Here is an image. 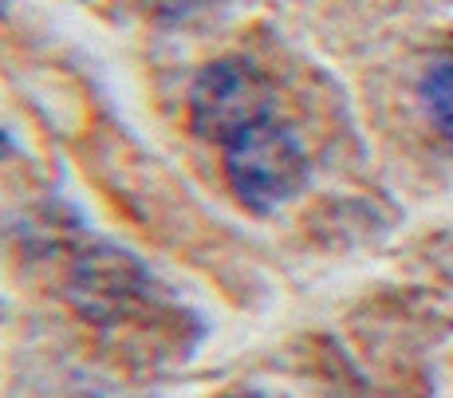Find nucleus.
Returning a JSON list of instances; mask_svg holds the SVG:
<instances>
[{"mask_svg":"<svg viewBox=\"0 0 453 398\" xmlns=\"http://www.w3.org/2000/svg\"><path fill=\"white\" fill-rule=\"evenodd\" d=\"M221 150L229 189L249 210H276L308 181V154L276 115L241 131Z\"/></svg>","mask_w":453,"mask_h":398,"instance_id":"nucleus-1","label":"nucleus"},{"mask_svg":"<svg viewBox=\"0 0 453 398\" xmlns=\"http://www.w3.org/2000/svg\"><path fill=\"white\" fill-rule=\"evenodd\" d=\"M276 115V91L265 80L260 67H252L249 59H217L194 80L189 91V119L194 131L205 142H233L241 131L265 123Z\"/></svg>","mask_w":453,"mask_h":398,"instance_id":"nucleus-2","label":"nucleus"},{"mask_svg":"<svg viewBox=\"0 0 453 398\" xmlns=\"http://www.w3.org/2000/svg\"><path fill=\"white\" fill-rule=\"evenodd\" d=\"M422 107L430 123L446 138H453V51L434 59L422 75Z\"/></svg>","mask_w":453,"mask_h":398,"instance_id":"nucleus-3","label":"nucleus"},{"mask_svg":"<svg viewBox=\"0 0 453 398\" xmlns=\"http://www.w3.org/2000/svg\"><path fill=\"white\" fill-rule=\"evenodd\" d=\"M146 4L162 16H189V12H197V8H205L209 0H146Z\"/></svg>","mask_w":453,"mask_h":398,"instance_id":"nucleus-4","label":"nucleus"},{"mask_svg":"<svg viewBox=\"0 0 453 398\" xmlns=\"http://www.w3.org/2000/svg\"><path fill=\"white\" fill-rule=\"evenodd\" d=\"M0 8H4V0H0Z\"/></svg>","mask_w":453,"mask_h":398,"instance_id":"nucleus-5","label":"nucleus"}]
</instances>
